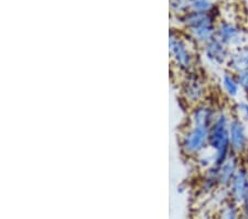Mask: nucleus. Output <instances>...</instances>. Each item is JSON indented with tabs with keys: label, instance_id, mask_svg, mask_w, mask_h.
Listing matches in <instances>:
<instances>
[{
	"label": "nucleus",
	"instance_id": "nucleus-1",
	"mask_svg": "<svg viewBox=\"0 0 248 219\" xmlns=\"http://www.w3.org/2000/svg\"><path fill=\"white\" fill-rule=\"evenodd\" d=\"M198 47L177 29H171L169 34V58L177 72L182 75L199 69Z\"/></svg>",
	"mask_w": 248,
	"mask_h": 219
},
{
	"label": "nucleus",
	"instance_id": "nucleus-2",
	"mask_svg": "<svg viewBox=\"0 0 248 219\" xmlns=\"http://www.w3.org/2000/svg\"><path fill=\"white\" fill-rule=\"evenodd\" d=\"M233 117L232 111L219 106L217 118L209 129V150L214 156L215 165L221 163L231 154L230 122Z\"/></svg>",
	"mask_w": 248,
	"mask_h": 219
},
{
	"label": "nucleus",
	"instance_id": "nucleus-16",
	"mask_svg": "<svg viewBox=\"0 0 248 219\" xmlns=\"http://www.w3.org/2000/svg\"><path fill=\"white\" fill-rule=\"evenodd\" d=\"M232 114L248 125V98H239L234 101L232 106Z\"/></svg>",
	"mask_w": 248,
	"mask_h": 219
},
{
	"label": "nucleus",
	"instance_id": "nucleus-6",
	"mask_svg": "<svg viewBox=\"0 0 248 219\" xmlns=\"http://www.w3.org/2000/svg\"><path fill=\"white\" fill-rule=\"evenodd\" d=\"M200 50H201V59L212 69H226L232 50L217 38L212 39L206 45L200 48Z\"/></svg>",
	"mask_w": 248,
	"mask_h": 219
},
{
	"label": "nucleus",
	"instance_id": "nucleus-17",
	"mask_svg": "<svg viewBox=\"0 0 248 219\" xmlns=\"http://www.w3.org/2000/svg\"><path fill=\"white\" fill-rule=\"evenodd\" d=\"M190 2V11L200 14H213L215 15V6L214 0H189Z\"/></svg>",
	"mask_w": 248,
	"mask_h": 219
},
{
	"label": "nucleus",
	"instance_id": "nucleus-14",
	"mask_svg": "<svg viewBox=\"0 0 248 219\" xmlns=\"http://www.w3.org/2000/svg\"><path fill=\"white\" fill-rule=\"evenodd\" d=\"M218 188L217 165H213L202 172L199 182V192L202 195L209 196V195H213Z\"/></svg>",
	"mask_w": 248,
	"mask_h": 219
},
{
	"label": "nucleus",
	"instance_id": "nucleus-8",
	"mask_svg": "<svg viewBox=\"0 0 248 219\" xmlns=\"http://www.w3.org/2000/svg\"><path fill=\"white\" fill-rule=\"evenodd\" d=\"M219 106L209 99L190 107L187 114V124L210 127L217 118Z\"/></svg>",
	"mask_w": 248,
	"mask_h": 219
},
{
	"label": "nucleus",
	"instance_id": "nucleus-10",
	"mask_svg": "<svg viewBox=\"0 0 248 219\" xmlns=\"http://www.w3.org/2000/svg\"><path fill=\"white\" fill-rule=\"evenodd\" d=\"M229 194L232 202L241 206L248 199V166L243 164L229 186Z\"/></svg>",
	"mask_w": 248,
	"mask_h": 219
},
{
	"label": "nucleus",
	"instance_id": "nucleus-18",
	"mask_svg": "<svg viewBox=\"0 0 248 219\" xmlns=\"http://www.w3.org/2000/svg\"><path fill=\"white\" fill-rule=\"evenodd\" d=\"M239 84H241L243 94L248 95V70L237 74Z\"/></svg>",
	"mask_w": 248,
	"mask_h": 219
},
{
	"label": "nucleus",
	"instance_id": "nucleus-4",
	"mask_svg": "<svg viewBox=\"0 0 248 219\" xmlns=\"http://www.w3.org/2000/svg\"><path fill=\"white\" fill-rule=\"evenodd\" d=\"M179 87L181 99L187 105H190V107L209 99V81L204 73L200 71V67L191 72L182 74Z\"/></svg>",
	"mask_w": 248,
	"mask_h": 219
},
{
	"label": "nucleus",
	"instance_id": "nucleus-11",
	"mask_svg": "<svg viewBox=\"0 0 248 219\" xmlns=\"http://www.w3.org/2000/svg\"><path fill=\"white\" fill-rule=\"evenodd\" d=\"M243 164L241 156L231 153L221 164L217 165V176L219 188H229L239 167Z\"/></svg>",
	"mask_w": 248,
	"mask_h": 219
},
{
	"label": "nucleus",
	"instance_id": "nucleus-13",
	"mask_svg": "<svg viewBox=\"0 0 248 219\" xmlns=\"http://www.w3.org/2000/svg\"><path fill=\"white\" fill-rule=\"evenodd\" d=\"M226 69L236 74L248 70V43L231 51Z\"/></svg>",
	"mask_w": 248,
	"mask_h": 219
},
{
	"label": "nucleus",
	"instance_id": "nucleus-5",
	"mask_svg": "<svg viewBox=\"0 0 248 219\" xmlns=\"http://www.w3.org/2000/svg\"><path fill=\"white\" fill-rule=\"evenodd\" d=\"M210 127L187 124L183 127L179 136L181 153L186 158L194 159L209 150Z\"/></svg>",
	"mask_w": 248,
	"mask_h": 219
},
{
	"label": "nucleus",
	"instance_id": "nucleus-15",
	"mask_svg": "<svg viewBox=\"0 0 248 219\" xmlns=\"http://www.w3.org/2000/svg\"><path fill=\"white\" fill-rule=\"evenodd\" d=\"M242 210L241 206L236 204L234 202H227L222 205V208L219 210L218 219H241Z\"/></svg>",
	"mask_w": 248,
	"mask_h": 219
},
{
	"label": "nucleus",
	"instance_id": "nucleus-9",
	"mask_svg": "<svg viewBox=\"0 0 248 219\" xmlns=\"http://www.w3.org/2000/svg\"><path fill=\"white\" fill-rule=\"evenodd\" d=\"M230 146L231 153L241 157L248 152V125L235 117L230 122Z\"/></svg>",
	"mask_w": 248,
	"mask_h": 219
},
{
	"label": "nucleus",
	"instance_id": "nucleus-12",
	"mask_svg": "<svg viewBox=\"0 0 248 219\" xmlns=\"http://www.w3.org/2000/svg\"><path fill=\"white\" fill-rule=\"evenodd\" d=\"M218 86L221 92L225 95L227 99L232 100V101L238 100L243 94L237 74L232 72L229 69H224L221 74H219Z\"/></svg>",
	"mask_w": 248,
	"mask_h": 219
},
{
	"label": "nucleus",
	"instance_id": "nucleus-3",
	"mask_svg": "<svg viewBox=\"0 0 248 219\" xmlns=\"http://www.w3.org/2000/svg\"><path fill=\"white\" fill-rule=\"evenodd\" d=\"M179 20L186 37L198 48H202L215 38L217 21L213 14H200L189 11L186 15L179 18Z\"/></svg>",
	"mask_w": 248,
	"mask_h": 219
},
{
	"label": "nucleus",
	"instance_id": "nucleus-7",
	"mask_svg": "<svg viewBox=\"0 0 248 219\" xmlns=\"http://www.w3.org/2000/svg\"><path fill=\"white\" fill-rule=\"evenodd\" d=\"M215 38L222 41L231 50L248 43V35L246 30L242 26L233 21H229V20L217 21Z\"/></svg>",
	"mask_w": 248,
	"mask_h": 219
}]
</instances>
